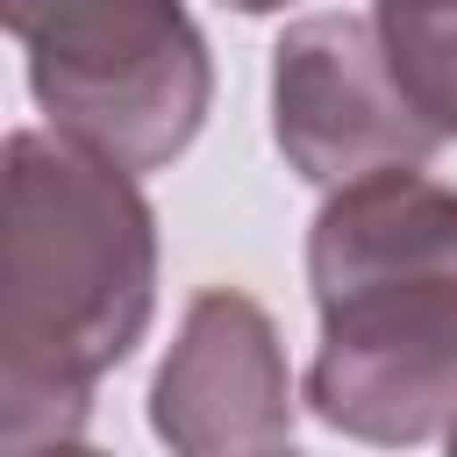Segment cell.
I'll return each mask as SVG.
<instances>
[{"instance_id":"obj_5","label":"cell","mask_w":457,"mask_h":457,"mask_svg":"<svg viewBox=\"0 0 457 457\" xmlns=\"http://www.w3.org/2000/svg\"><path fill=\"white\" fill-rule=\"evenodd\" d=\"M150 428L179 457H228V450H286L293 443L286 343L250 293L207 286L186 300V321L150 378Z\"/></svg>"},{"instance_id":"obj_8","label":"cell","mask_w":457,"mask_h":457,"mask_svg":"<svg viewBox=\"0 0 457 457\" xmlns=\"http://www.w3.org/2000/svg\"><path fill=\"white\" fill-rule=\"evenodd\" d=\"M421 7H443V0H378V14H421Z\"/></svg>"},{"instance_id":"obj_3","label":"cell","mask_w":457,"mask_h":457,"mask_svg":"<svg viewBox=\"0 0 457 457\" xmlns=\"http://www.w3.org/2000/svg\"><path fill=\"white\" fill-rule=\"evenodd\" d=\"M50 129L129 171L186 157L214 107V57L186 0H0Z\"/></svg>"},{"instance_id":"obj_7","label":"cell","mask_w":457,"mask_h":457,"mask_svg":"<svg viewBox=\"0 0 457 457\" xmlns=\"http://www.w3.org/2000/svg\"><path fill=\"white\" fill-rule=\"evenodd\" d=\"M221 7H236V14H278L286 0H221Z\"/></svg>"},{"instance_id":"obj_4","label":"cell","mask_w":457,"mask_h":457,"mask_svg":"<svg viewBox=\"0 0 457 457\" xmlns=\"http://www.w3.org/2000/svg\"><path fill=\"white\" fill-rule=\"evenodd\" d=\"M271 136L307 186L428 164L450 136L407 93L378 14H307L271 50Z\"/></svg>"},{"instance_id":"obj_6","label":"cell","mask_w":457,"mask_h":457,"mask_svg":"<svg viewBox=\"0 0 457 457\" xmlns=\"http://www.w3.org/2000/svg\"><path fill=\"white\" fill-rule=\"evenodd\" d=\"M386 43H393V64L407 79V93L421 100V114L457 136V0L443 7H421V14H378Z\"/></svg>"},{"instance_id":"obj_1","label":"cell","mask_w":457,"mask_h":457,"mask_svg":"<svg viewBox=\"0 0 457 457\" xmlns=\"http://www.w3.org/2000/svg\"><path fill=\"white\" fill-rule=\"evenodd\" d=\"M157 314V214L129 164L64 129L7 136L0 450L79 443L93 386Z\"/></svg>"},{"instance_id":"obj_2","label":"cell","mask_w":457,"mask_h":457,"mask_svg":"<svg viewBox=\"0 0 457 457\" xmlns=\"http://www.w3.org/2000/svg\"><path fill=\"white\" fill-rule=\"evenodd\" d=\"M321 350L307 407L357 443H428L457 421V186L386 164L328 186L307 228Z\"/></svg>"},{"instance_id":"obj_9","label":"cell","mask_w":457,"mask_h":457,"mask_svg":"<svg viewBox=\"0 0 457 457\" xmlns=\"http://www.w3.org/2000/svg\"><path fill=\"white\" fill-rule=\"evenodd\" d=\"M450 450H457V421H450Z\"/></svg>"}]
</instances>
